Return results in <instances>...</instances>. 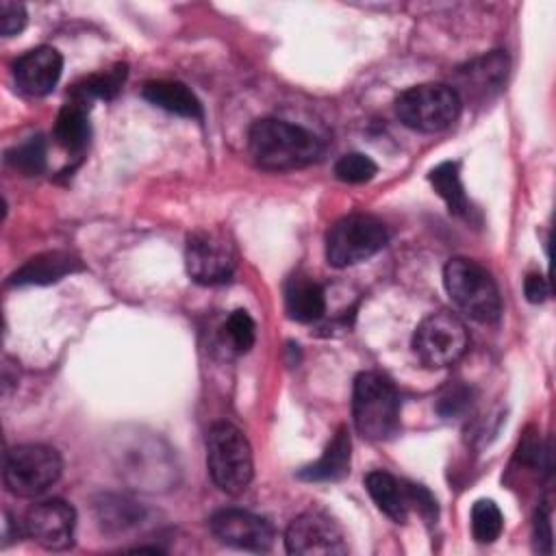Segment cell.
<instances>
[{
  "label": "cell",
  "instance_id": "obj_1",
  "mask_svg": "<svg viewBox=\"0 0 556 556\" xmlns=\"http://www.w3.org/2000/svg\"><path fill=\"white\" fill-rule=\"evenodd\" d=\"M248 150L258 167L287 172L315 163L321 156L324 146L317 135L298 124L265 117L252 124L248 132Z\"/></svg>",
  "mask_w": 556,
  "mask_h": 556
},
{
  "label": "cell",
  "instance_id": "obj_2",
  "mask_svg": "<svg viewBox=\"0 0 556 556\" xmlns=\"http://www.w3.org/2000/svg\"><path fill=\"white\" fill-rule=\"evenodd\" d=\"M122 480L141 491H165L176 484V460L163 439L146 432L122 434L113 450Z\"/></svg>",
  "mask_w": 556,
  "mask_h": 556
},
{
  "label": "cell",
  "instance_id": "obj_3",
  "mask_svg": "<svg viewBox=\"0 0 556 556\" xmlns=\"http://www.w3.org/2000/svg\"><path fill=\"white\" fill-rule=\"evenodd\" d=\"M352 419L365 439L384 441L400 428V395L395 384L378 374L363 371L354 380Z\"/></svg>",
  "mask_w": 556,
  "mask_h": 556
},
{
  "label": "cell",
  "instance_id": "obj_4",
  "mask_svg": "<svg viewBox=\"0 0 556 556\" xmlns=\"http://www.w3.org/2000/svg\"><path fill=\"white\" fill-rule=\"evenodd\" d=\"M443 285L452 302L471 319L493 324L502 315V298L495 278L480 263L456 256L443 267Z\"/></svg>",
  "mask_w": 556,
  "mask_h": 556
},
{
  "label": "cell",
  "instance_id": "obj_5",
  "mask_svg": "<svg viewBox=\"0 0 556 556\" xmlns=\"http://www.w3.org/2000/svg\"><path fill=\"white\" fill-rule=\"evenodd\" d=\"M206 467L224 493L237 495L248 489L254 476L252 447L237 426L228 421L211 426L206 434Z\"/></svg>",
  "mask_w": 556,
  "mask_h": 556
},
{
  "label": "cell",
  "instance_id": "obj_6",
  "mask_svg": "<svg viewBox=\"0 0 556 556\" xmlns=\"http://www.w3.org/2000/svg\"><path fill=\"white\" fill-rule=\"evenodd\" d=\"M463 109V100L452 85L424 83L408 87L395 100L400 122L419 132H441L450 128Z\"/></svg>",
  "mask_w": 556,
  "mask_h": 556
},
{
  "label": "cell",
  "instance_id": "obj_7",
  "mask_svg": "<svg viewBox=\"0 0 556 556\" xmlns=\"http://www.w3.org/2000/svg\"><path fill=\"white\" fill-rule=\"evenodd\" d=\"M389 243L387 226L365 213L337 219L326 235V258L332 267H350L378 254Z\"/></svg>",
  "mask_w": 556,
  "mask_h": 556
},
{
  "label": "cell",
  "instance_id": "obj_8",
  "mask_svg": "<svg viewBox=\"0 0 556 556\" xmlns=\"http://www.w3.org/2000/svg\"><path fill=\"white\" fill-rule=\"evenodd\" d=\"M63 460L54 447L26 443L4 456V484L17 497H35L48 491L61 476Z\"/></svg>",
  "mask_w": 556,
  "mask_h": 556
},
{
  "label": "cell",
  "instance_id": "obj_9",
  "mask_svg": "<svg viewBox=\"0 0 556 556\" xmlns=\"http://www.w3.org/2000/svg\"><path fill=\"white\" fill-rule=\"evenodd\" d=\"M469 343L465 324L447 311L430 313L413 334V352L426 367H447L456 363Z\"/></svg>",
  "mask_w": 556,
  "mask_h": 556
},
{
  "label": "cell",
  "instance_id": "obj_10",
  "mask_svg": "<svg viewBox=\"0 0 556 556\" xmlns=\"http://www.w3.org/2000/svg\"><path fill=\"white\" fill-rule=\"evenodd\" d=\"M185 265L198 285H224L237 269L235 245L219 230H195L187 239Z\"/></svg>",
  "mask_w": 556,
  "mask_h": 556
},
{
  "label": "cell",
  "instance_id": "obj_11",
  "mask_svg": "<svg viewBox=\"0 0 556 556\" xmlns=\"http://www.w3.org/2000/svg\"><path fill=\"white\" fill-rule=\"evenodd\" d=\"M285 547L289 554L298 556L348 552V543L339 523L321 510H306L298 515L285 532Z\"/></svg>",
  "mask_w": 556,
  "mask_h": 556
},
{
  "label": "cell",
  "instance_id": "obj_12",
  "mask_svg": "<svg viewBox=\"0 0 556 556\" xmlns=\"http://www.w3.org/2000/svg\"><path fill=\"white\" fill-rule=\"evenodd\" d=\"M76 510L72 504L52 497L37 502L24 517L26 534L46 549H67L74 543Z\"/></svg>",
  "mask_w": 556,
  "mask_h": 556
},
{
  "label": "cell",
  "instance_id": "obj_13",
  "mask_svg": "<svg viewBox=\"0 0 556 556\" xmlns=\"http://www.w3.org/2000/svg\"><path fill=\"white\" fill-rule=\"evenodd\" d=\"M213 536L226 545L252 552H265L274 543V528L267 519L241 510V508H222L208 519Z\"/></svg>",
  "mask_w": 556,
  "mask_h": 556
},
{
  "label": "cell",
  "instance_id": "obj_14",
  "mask_svg": "<svg viewBox=\"0 0 556 556\" xmlns=\"http://www.w3.org/2000/svg\"><path fill=\"white\" fill-rule=\"evenodd\" d=\"M63 72V56L52 46H37L13 63V78L20 91L28 96L50 93Z\"/></svg>",
  "mask_w": 556,
  "mask_h": 556
},
{
  "label": "cell",
  "instance_id": "obj_15",
  "mask_svg": "<svg viewBox=\"0 0 556 556\" xmlns=\"http://www.w3.org/2000/svg\"><path fill=\"white\" fill-rule=\"evenodd\" d=\"M506 72H508V59L502 50L482 54L458 70L460 89H456V93L460 96V100L465 96V98L484 102L502 89L506 80Z\"/></svg>",
  "mask_w": 556,
  "mask_h": 556
},
{
  "label": "cell",
  "instance_id": "obj_16",
  "mask_svg": "<svg viewBox=\"0 0 556 556\" xmlns=\"http://www.w3.org/2000/svg\"><path fill=\"white\" fill-rule=\"evenodd\" d=\"M83 263L78 256L63 252V250H54V252H43L37 254L33 258H28L20 269H15L9 276V285H50V282H59L61 278L80 271Z\"/></svg>",
  "mask_w": 556,
  "mask_h": 556
},
{
  "label": "cell",
  "instance_id": "obj_17",
  "mask_svg": "<svg viewBox=\"0 0 556 556\" xmlns=\"http://www.w3.org/2000/svg\"><path fill=\"white\" fill-rule=\"evenodd\" d=\"M285 306L291 319L313 324L326 313V291L311 276H291L285 287Z\"/></svg>",
  "mask_w": 556,
  "mask_h": 556
},
{
  "label": "cell",
  "instance_id": "obj_18",
  "mask_svg": "<svg viewBox=\"0 0 556 556\" xmlns=\"http://www.w3.org/2000/svg\"><path fill=\"white\" fill-rule=\"evenodd\" d=\"M350 458H352L350 432L348 428L341 426L330 439V443L326 445L324 454L315 463L302 467L298 476L311 482H334L350 473Z\"/></svg>",
  "mask_w": 556,
  "mask_h": 556
},
{
  "label": "cell",
  "instance_id": "obj_19",
  "mask_svg": "<svg viewBox=\"0 0 556 556\" xmlns=\"http://www.w3.org/2000/svg\"><path fill=\"white\" fill-rule=\"evenodd\" d=\"M141 96L150 104H154L167 113H174L180 117H191V119H202L200 100L187 85H182L178 80H150L143 85Z\"/></svg>",
  "mask_w": 556,
  "mask_h": 556
},
{
  "label": "cell",
  "instance_id": "obj_20",
  "mask_svg": "<svg viewBox=\"0 0 556 556\" xmlns=\"http://www.w3.org/2000/svg\"><path fill=\"white\" fill-rule=\"evenodd\" d=\"M365 489L374 504L395 523H404L408 517V497H406V482L397 480L389 471L374 469L365 476Z\"/></svg>",
  "mask_w": 556,
  "mask_h": 556
},
{
  "label": "cell",
  "instance_id": "obj_21",
  "mask_svg": "<svg viewBox=\"0 0 556 556\" xmlns=\"http://www.w3.org/2000/svg\"><path fill=\"white\" fill-rule=\"evenodd\" d=\"M87 111H89L87 106L67 102V104H63V109L56 115L52 135L56 139V143L70 154H83V150L89 143L91 126H89Z\"/></svg>",
  "mask_w": 556,
  "mask_h": 556
},
{
  "label": "cell",
  "instance_id": "obj_22",
  "mask_svg": "<svg viewBox=\"0 0 556 556\" xmlns=\"http://www.w3.org/2000/svg\"><path fill=\"white\" fill-rule=\"evenodd\" d=\"M432 189L441 195V200L447 204L450 213L460 215V217H469L471 213V204L469 198L465 193L463 180H460V169L456 161H445L439 163L430 176H428Z\"/></svg>",
  "mask_w": 556,
  "mask_h": 556
},
{
  "label": "cell",
  "instance_id": "obj_23",
  "mask_svg": "<svg viewBox=\"0 0 556 556\" xmlns=\"http://www.w3.org/2000/svg\"><path fill=\"white\" fill-rule=\"evenodd\" d=\"M124 78H126V65L124 63H117L109 72L91 74V76L83 78L80 83H76L70 89V102H76V104L89 109L91 100H96V98L113 100L117 96V91L122 89Z\"/></svg>",
  "mask_w": 556,
  "mask_h": 556
},
{
  "label": "cell",
  "instance_id": "obj_24",
  "mask_svg": "<svg viewBox=\"0 0 556 556\" xmlns=\"http://www.w3.org/2000/svg\"><path fill=\"white\" fill-rule=\"evenodd\" d=\"M96 515L100 526L106 532H124L135 528L137 523L143 521L146 510L141 504L122 497V495H104L98 504H96Z\"/></svg>",
  "mask_w": 556,
  "mask_h": 556
},
{
  "label": "cell",
  "instance_id": "obj_25",
  "mask_svg": "<svg viewBox=\"0 0 556 556\" xmlns=\"http://www.w3.org/2000/svg\"><path fill=\"white\" fill-rule=\"evenodd\" d=\"M4 159L22 176H39L46 169V141L41 135H33L9 148Z\"/></svg>",
  "mask_w": 556,
  "mask_h": 556
},
{
  "label": "cell",
  "instance_id": "obj_26",
  "mask_svg": "<svg viewBox=\"0 0 556 556\" xmlns=\"http://www.w3.org/2000/svg\"><path fill=\"white\" fill-rule=\"evenodd\" d=\"M504 528L502 510L493 500H478L471 506V534L478 543H493Z\"/></svg>",
  "mask_w": 556,
  "mask_h": 556
},
{
  "label": "cell",
  "instance_id": "obj_27",
  "mask_svg": "<svg viewBox=\"0 0 556 556\" xmlns=\"http://www.w3.org/2000/svg\"><path fill=\"white\" fill-rule=\"evenodd\" d=\"M224 337L232 352L245 354L254 345V339H256V324L250 317V313L243 308L232 311L224 324Z\"/></svg>",
  "mask_w": 556,
  "mask_h": 556
},
{
  "label": "cell",
  "instance_id": "obj_28",
  "mask_svg": "<svg viewBox=\"0 0 556 556\" xmlns=\"http://www.w3.org/2000/svg\"><path fill=\"white\" fill-rule=\"evenodd\" d=\"M376 172H378V165L367 154H361V152L343 154L334 163V176L341 182H350V185L367 182V180H371L376 176Z\"/></svg>",
  "mask_w": 556,
  "mask_h": 556
},
{
  "label": "cell",
  "instance_id": "obj_29",
  "mask_svg": "<svg viewBox=\"0 0 556 556\" xmlns=\"http://www.w3.org/2000/svg\"><path fill=\"white\" fill-rule=\"evenodd\" d=\"M471 404V389L463 384H450L437 400V410L443 417H458Z\"/></svg>",
  "mask_w": 556,
  "mask_h": 556
},
{
  "label": "cell",
  "instance_id": "obj_30",
  "mask_svg": "<svg viewBox=\"0 0 556 556\" xmlns=\"http://www.w3.org/2000/svg\"><path fill=\"white\" fill-rule=\"evenodd\" d=\"M26 9L20 2L2 0L0 2V33L2 37H13L26 26Z\"/></svg>",
  "mask_w": 556,
  "mask_h": 556
},
{
  "label": "cell",
  "instance_id": "obj_31",
  "mask_svg": "<svg viewBox=\"0 0 556 556\" xmlns=\"http://www.w3.org/2000/svg\"><path fill=\"white\" fill-rule=\"evenodd\" d=\"M406 497H408V506L415 508L428 521H432L437 517V500L426 486L406 482Z\"/></svg>",
  "mask_w": 556,
  "mask_h": 556
},
{
  "label": "cell",
  "instance_id": "obj_32",
  "mask_svg": "<svg viewBox=\"0 0 556 556\" xmlns=\"http://www.w3.org/2000/svg\"><path fill=\"white\" fill-rule=\"evenodd\" d=\"M534 543L536 549L543 554L552 552V521H549V510L541 508L536 510L534 517Z\"/></svg>",
  "mask_w": 556,
  "mask_h": 556
},
{
  "label": "cell",
  "instance_id": "obj_33",
  "mask_svg": "<svg viewBox=\"0 0 556 556\" xmlns=\"http://www.w3.org/2000/svg\"><path fill=\"white\" fill-rule=\"evenodd\" d=\"M523 293H526V300L532 302V304H541L549 298V282L543 274H528L526 280H523Z\"/></svg>",
  "mask_w": 556,
  "mask_h": 556
},
{
  "label": "cell",
  "instance_id": "obj_34",
  "mask_svg": "<svg viewBox=\"0 0 556 556\" xmlns=\"http://www.w3.org/2000/svg\"><path fill=\"white\" fill-rule=\"evenodd\" d=\"M22 534H26L24 523L20 526V523H17V519H15L9 510H4V521H2V545L7 547L9 543L17 541Z\"/></svg>",
  "mask_w": 556,
  "mask_h": 556
}]
</instances>
